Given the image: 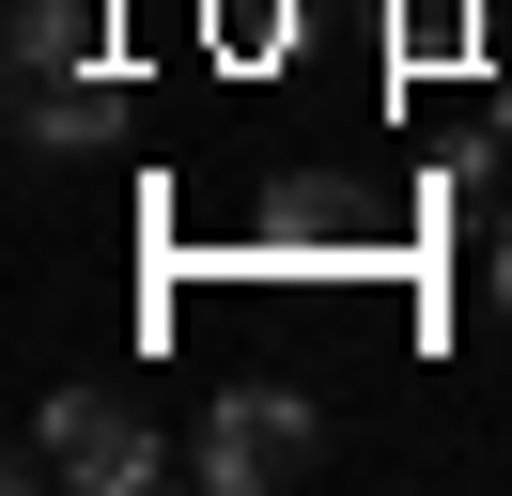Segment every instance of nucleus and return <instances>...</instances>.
Here are the masks:
<instances>
[{
	"label": "nucleus",
	"instance_id": "nucleus-2",
	"mask_svg": "<svg viewBox=\"0 0 512 496\" xmlns=\"http://www.w3.org/2000/svg\"><path fill=\"white\" fill-rule=\"evenodd\" d=\"M47 481H94V496H125V481H156V419H140L125 388H63L47 403Z\"/></svg>",
	"mask_w": 512,
	"mask_h": 496
},
{
	"label": "nucleus",
	"instance_id": "nucleus-6",
	"mask_svg": "<svg viewBox=\"0 0 512 496\" xmlns=\"http://www.w3.org/2000/svg\"><path fill=\"white\" fill-rule=\"evenodd\" d=\"M202 31H218L233 62H264V47H280V0H202Z\"/></svg>",
	"mask_w": 512,
	"mask_h": 496
},
{
	"label": "nucleus",
	"instance_id": "nucleus-4",
	"mask_svg": "<svg viewBox=\"0 0 512 496\" xmlns=\"http://www.w3.org/2000/svg\"><path fill=\"white\" fill-rule=\"evenodd\" d=\"M109 62V0H16V78H78Z\"/></svg>",
	"mask_w": 512,
	"mask_h": 496
},
{
	"label": "nucleus",
	"instance_id": "nucleus-5",
	"mask_svg": "<svg viewBox=\"0 0 512 496\" xmlns=\"http://www.w3.org/2000/svg\"><path fill=\"white\" fill-rule=\"evenodd\" d=\"M388 62H404V78L481 62V0H388Z\"/></svg>",
	"mask_w": 512,
	"mask_h": 496
},
{
	"label": "nucleus",
	"instance_id": "nucleus-7",
	"mask_svg": "<svg viewBox=\"0 0 512 496\" xmlns=\"http://www.w3.org/2000/svg\"><path fill=\"white\" fill-rule=\"evenodd\" d=\"M497 310H512V233H497Z\"/></svg>",
	"mask_w": 512,
	"mask_h": 496
},
{
	"label": "nucleus",
	"instance_id": "nucleus-1",
	"mask_svg": "<svg viewBox=\"0 0 512 496\" xmlns=\"http://www.w3.org/2000/svg\"><path fill=\"white\" fill-rule=\"evenodd\" d=\"M187 465H202L218 496H280V481H311V465H326V419H311L295 388H218V419H202Z\"/></svg>",
	"mask_w": 512,
	"mask_h": 496
},
{
	"label": "nucleus",
	"instance_id": "nucleus-3",
	"mask_svg": "<svg viewBox=\"0 0 512 496\" xmlns=\"http://www.w3.org/2000/svg\"><path fill=\"white\" fill-rule=\"evenodd\" d=\"M125 109H140V93L109 78V62H78V78H16V124H32L47 155H78V140H125Z\"/></svg>",
	"mask_w": 512,
	"mask_h": 496
}]
</instances>
